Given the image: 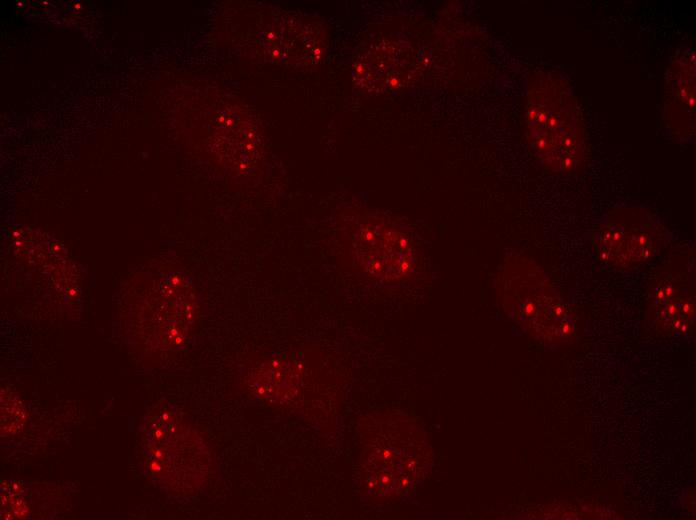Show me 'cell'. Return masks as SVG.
Masks as SVG:
<instances>
[{
    "instance_id": "obj_1",
    "label": "cell",
    "mask_w": 696,
    "mask_h": 520,
    "mask_svg": "<svg viewBox=\"0 0 696 520\" xmlns=\"http://www.w3.org/2000/svg\"><path fill=\"white\" fill-rule=\"evenodd\" d=\"M543 84L531 100L528 113L534 150L553 171L575 172L585 157L584 132L575 98L556 79Z\"/></svg>"
},
{
    "instance_id": "obj_2",
    "label": "cell",
    "mask_w": 696,
    "mask_h": 520,
    "mask_svg": "<svg viewBox=\"0 0 696 520\" xmlns=\"http://www.w3.org/2000/svg\"><path fill=\"white\" fill-rule=\"evenodd\" d=\"M670 234L650 210L619 208L597 228L594 247L598 258L615 268H632L655 255L669 241Z\"/></svg>"
},
{
    "instance_id": "obj_3",
    "label": "cell",
    "mask_w": 696,
    "mask_h": 520,
    "mask_svg": "<svg viewBox=\"0 0 696 520\" xmlns=\"http://www.w3.org/2000/svg\"><path fill=\"white\" fill-rule=\"evenodd\" d=\"M387 235L381 229L363 228L357 235L355 253L362 267L378 277L403 276L411 267L409 244L399 237Z\"/></svg>"
},
{
    "instance_id": "obj_4",
    "label": "cell",
    "mask_w": 696,
    "mask_h": 520,
    "mask_svg": "<svg viewBox=\"0 0 696 520\" xmlns=\"http://www.w3.org/2000/svg\"><path fill=\"white\" fill-rule=\"evenodd\" d=\"M684 263L669 264L659 273L655 285V298L659 308L674 317V326L680 329L686 323L687 315L692 313L691 277L692 269L684 268Z\"/></svg>"
},
{
    "instance_id": "obj_5",
    "label": "cell",
    "mask_w": 696,
    "mask_h": 520,
    "mask_svg": "<svg viewBox=\"0 0 696 520\" xmlns=\"http://www.w3.org/2000/svg\"><path fill=\"white\" fill-rule=\"evenodd\" d=\"M1 427L5 433H15L25 422V413L19 399L13 394L1 396Z\"/></svg>"
}]
</instances>
